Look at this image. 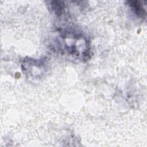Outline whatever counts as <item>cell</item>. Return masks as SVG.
Masks as SVG:
<instances>
[{
  "instance_id": "obj_1",
  "label": "cell",
  "mask_w": 147,
  "mask_h": 147,
  "mask_svg": "<svg viewBox=\"0 0 147 147\" xmlns=\"http://www.w3.org/2000/svg\"><path fill=\"white\" fill-rule=\"evenodd\" d=\"M60 37L57 42L61 51L68 53V55L78 58L85 57L88 54V45L86 39L83 36L67 32L61 34Z\"/></svg>"
},
{
  "instance_id": "obj_2",
  "label": "cell",
  "mask_w": 147,
  "mask_h": 147,
  "mask_svg": "<svg viewBox=\"0 0 147 147\" xmlns=\"http://www.w3.org/2000/svg\"><path fill=\"white\" fill-rule=\"evenodd\" d=\"M26 58L22 63V71L28 77L40 78L44 74L46 65L42 60Z\"/></svg>"
},
{
  "instance_id": "obj_3",
  "label": "cell",
  "mask_w": 147,
  "mask_h": 147,
  "mask_svg": "<svg viewBox=\"0 0 147 147\" xmlns=\"http://www.w3.org/2000/svg\"><path fill=\"white\" fill-rule=\"evenodd\" d=\"M129 5L134 13L138 16L144 17L146 16V10L142 4L137 1H130Z\"/></svg>"
}]
</instances>
